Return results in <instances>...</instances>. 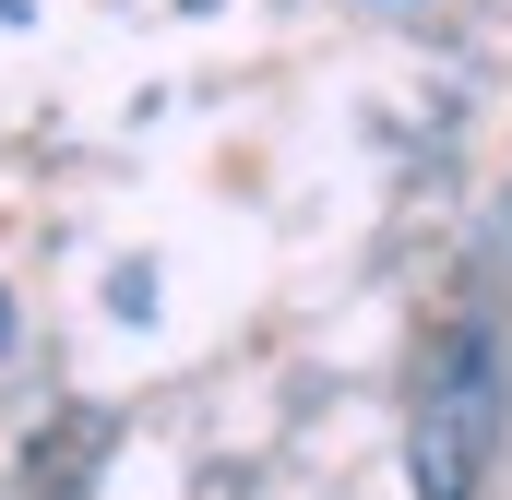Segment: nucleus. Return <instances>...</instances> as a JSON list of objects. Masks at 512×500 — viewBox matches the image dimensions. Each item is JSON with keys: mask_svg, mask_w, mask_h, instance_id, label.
Wrapping results in <instances>:
<instances>
[{"mask_svg": "<svg viewBox=\"0 0 512 500\" xmlns=\"http://www.w3.org/2000/svg\"><path fill=\"white\" fill-rule=\"evenodd\" d=\"M489 441H501V346H489V322H453L429 346V370H417V405H405L417 500H477Z\"/></svg>", "mask_w": 512, "mask_h": 500, "instance_id": "f257e3e1", "label": "nucleus"}]
</instances>
